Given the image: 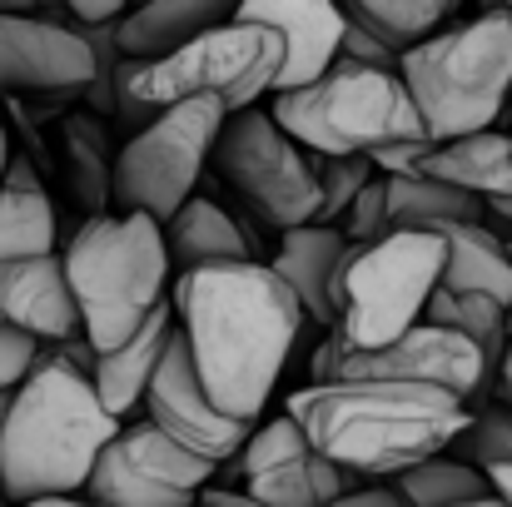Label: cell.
I'll use <instances>...</instances> for the list:
<instances>
[{"label":"cell","instance_id":"6da1fadb","mask_svg":"<svg viewBox=\"0 0 512 507\" xmlns=\"http://www.w3.org/2000/svg\"><path fill=\"white\" fill-rule=\"evenodd\" d=\"M174 329L189 348L204 398L239 423H259L304 334V309L269 264H209L170 289Z\"/></svg>","mask_w":512,"mask_h":507},{"label":"cell","instance_id":"7a4b0ae2","mask_svg":"<svg viewBox=\"0 0 512 507\" xmlns=\"http://www.w3.org/2000/svg\"><path fill=\"white\" fill-rule=\"evenodd\" d=\"M284 413L353 483H393L398 473L448 453L473 408L428 383L334 378L289 393Z\"/></svg>","mask_w":512,"mask_h":507},{"label":"cell","instance_id":"3957f363","mask_svg":"<svg viewBox=\"0 0 512 507\" xmlns=\"http://www.w3.org/2000/svg\"><path fill=\"white\" fill-rule=\"evenodd\" d=\"M125 423L105 413L90 378L65 358L45 353L35 373L10 393L5 433H0V498H80L95 458Z\"/></svg>","mask_w":512,"mask_h":507},{"label":"cell","instance_id":"277c9868","mask_svg":"<svg viewBox=\"0 0 512 507\" xmlns=\"http://www.w3.org/2000/svg\"><path fill=\"white\" fill-rule=\"evenodd\" d=\"M279 130L319 160H368L378 174H413L433 150L408 90L388 70L334 60L319 80L269 95Z\"/></svg>","mask_w":512,"mask_h":507},{"label":"cell","instance_id":"5b68a950","mask_svg":"<svg viewBox=\"0 0 512 507\" xmlns=\"http://www.w3.org/2000/svg\"><path fill=\"white\" fill-rule=\"evenodd\" d=\"M80 334L95 353H115L170 304L165 224L150 214H95L60 249Z\"/></svg>","mask_w":512,"mask_h":507},{"label":"cell","instance_id":"8992f818","mask_svg":"<svg viewBox=\"0 0 512 507\" xmlns=\"http://www.w3.org/2000/svg\"><path fill=\"white\" fill-rule=\"evenodd\" d=\"M398 80L433 145L498 130L512 95V15L488 10L453 20L398 60Z\"/></svg>","mask_w":512,"mask_h":507},{"label":"cell","instance_id":"52a82bcc","mask_svg":"<svg viewBox=\"0 0 512 507\" xmlns=\"http://www.w3.org/2000/svg\"><path fill=\"white\" fill-rule=\"evenodd\" d=\"M279 65H284V45L274 30L229 20L179 45L165 60H120L105 80H110V105H120L125 120L150 125L160 110H170L179 100H199V95L224 100L229 115L264 105L274 95Z\"/></svg>","mask_w":512,"mask_h":507},{"label":"cell","instance_id":"ba28073f","mask_svg":"<svg viewBox=\"0 0 512 507\" xmlns=\"http://www.w3.org/2000/svg\"><path fill=\"white\" fill-rule=\"evenodd\" d=\"M443 239L433 229H388L373 244H348L334 279V334L343 348L368 353L423 324L443 284Z\"/></svg>","mask_w":512,"mask_h":507},{"label":"cell","instance_id":"9c48e42d","mask_svg":"<svg viewBox=\"0 0 512 507\" xmlns=\"http://www.w3.org/2000/svg\"><path fill=\"white\" fill-rule=\"evenodd\" d=\"M224 115H229L224 100L199 95V100H179L170 110H160L150 125H140L110 169V194L120 214H150L155 224H170L194 199V184L214 155Z\"/></svg>","mask_w":512,"mask_h":507},{"label":"cell","instance_id":"30bf717a","mask_svg":"<svg viewBox=\"0 0 512 507\" xmlns=\"http://www.w3.org/2000/svg\"><path fill=\"white\" fill-rule=\"evenodd\" d=\"M209 165L219 169L259 209V219H269L279 234L319 219L314 155L299 150L279 130V120L269 115V105H249V110L224 115Z\"/></svg>","mask_w":512,"mask_h":507},{"label":"cell","instance_id":"8fae6325","mask_svg":"<svg viewBox=\"0 0 512 507\" xmlns=\"http://www.w3.org/2000/svg\"><path fill=\"white\" fill-rule=\"evenodd\" d=\"M214 473V463L174 448L155 423H135L120 428L95 458L85 498L100 507H194Z\"/></svg>","mask_w":512,"mask_h":507},{"label":"cell","instance_id":"7c38bea8","mask_svg":"<svg viewBox=\"0 0 512 507\" xmlns=\"http://www.w3.org/2000/svg\"><path fill=\"white\" fill-rule=\"evenodd\" d=\"M244 493L264 507H334L358 483L339 473L289 413H264L239 448Z\"/></svg>","mask_w":512,"mask_h":507},{"label":"cell","instance_id":"4fadbf2b","mask_svg":"<svg viewBox=\"0 0 512 507\" xmlns=\"http://www.w3.org/2000/svg\"><path fill=\"white\" fill-rule=\"evenodd\" d=\"M145 413H150L145 423H155L174 448H184V453H194V458H204L214 468H229L239 458V448L249 443V433H254V423L224 418L204 398L179 329H174L170 348H165V358H160V368L150 378V388H145Z\"/></svg>","mask_w":512,"mask_h":507},{"label":"cell","instance_id":"5bb4252c","mask_svg":"<svg viewBox=\"0 0 512 507\" xmlns=\"http://www.w3.org/2000/svg\"><path fill=\"white\" fill-rule=\"evenodd\" d=\"M339 378L428 383V388H443V393L473 403L493 383V368H488V358L468 338L448 334V329H433V324H418V329H408L403 338H393L383 348H368V353L343 348Z\"/></svg>","mask_w":512,"mask_h":507},{"label":"cell","instance_id":"9a60e30c","mask_svg":"<svg viewBox=\"0 0 512 507\" xmlns=\"http://www.w3.org/2000/svg\"><path fill=\"white\" fill-rule=\"evenodd\" d=\"M95 80L100 60L85 30L45 15H0V90L65 95V90H90Z\"/></svg>","mask_w":512,"mask_h":507},{"label":"cell","instance_id":"2e32d148","mask_svg":"<svg viewBox=\"0 0 512 507\" xmlns=\"http://www.w3.org/2000/svg\"><path fill=\"white\" fill-rule=\"evenodd\" d=\"M234 20H249V25H264L279 35L284 65H279L274 95L319 80L339 60V40L348 25L339 0H239Z\"/></svg>","mask_w":512,"mask_h":507},{"label":"cell","instance_id":"e0dca14e","mask_svg":"<svg viewBox=\"0 0 512 507\" xmlns=\"http://www.w3.org/2000/svg\"><path fill=\"white\" fill-rule=\"evenodd\" d=\"M0 324L30 334L35 343H70L80 338V309L70 299L60 249L15 259L0 269Z\"/></svg>","mask_w":512,"mask_h":507},{"label":"cell","instance_id":"ac0fdd59","mask_svg":"<svg viewBox=\"0 0 512 507\" xmlns=\"http://www.w3.org/2000/svg\"><path fill=\"white\" fill-rule=\"evenodd\" d=\"M343 254H348V239L334 224H299V229L279 234L269 269L294 294V304L304 309L309 324L334 329V279H339Z\"/></svg>","mask_w":512,"mask_h":507},{"label":"cell","instance_id":"d6986e66","mask_svg":"<svg viewBox=\"0 0 512 507\" xmlns=\"http://www.w3.org/2000/svg\"><path fill=\"white\" fill-rule=\"evenodd\" d=\"M239 0H145L115 20V50L125 60H165L179 45L234 20Z\"/></svg>","mask_w":512,"mask_h":507},{"label":"cell","instance_id":"ffe728a7","mask_svg":"<svg viewBox=\"0 0 512 507\" xmlns=\"http://www.w3.org/2000/svg\"><path fill=\"white\" fill-rule=\"evenodd\" d=\"M170 338H174V309L165 304V309H160L140 334L130 338L125 348H115V353H95L90 388H95V398L105 403L110 418L125 423V418L145 403V388H150V378H155V368H160Z\"/></svg>","mask_w":512,"mask_h":507},{"label":"cell","instance_id":"44dd1931","mask_svg":"<svg viewBox=\"0 0 512 507\" xmlns=\"http://www.w3.org/2000/svg\"><path fill=\"white\" fill-rule=\"evenodd\" d=\"M418 174H433V179L473 194L478 204L508 199L512 194V135L508 130H478V135L433 145L423 155Z\"/></svg>","mask_w":512,"mask_h":507},{"label":"cell","instance_id":"7402d4cb","mask_svg":"<svg viewBox=\"0 0 512 507\" xmlns=\"http://www.w3.org/2000/svg\"><path fill=\"white\" fill-rule=\"evenodd\" d=\"M448 249L443 259V289L458 294H488L512 309V264L503 254V234L488 219H468V224H443L433 229Z\"/></svg>","mask_w":512,"mask_h":507},{"label":"cell","instance_id":"603a6c76","mask_svg":"<svg viewBox=\"0 0 512 507\" xmlns=\"http://www.w3.org/2000/svg\"><path fill=\"white\" fill-rule=\"evenodd\" d=\"M165 249H170V269H179V274L249 259V239H244L239 219L229 209H219L214 199H199V194L165 224Z\"/></svg>","mask_w":512,"mask_h":507},{"label":"cell","instance_id":"cb8c5ba5","mask_svg":"<svg viewBox=\"0 0 512 507\" xmlns=\"http://www.w3.org/2000/svg\"><path fill=\"white\" fill-rule=\"evenodd\" d=\"M35 254H55V204L30 169L10 160L0 179V269Z\"/></svg>","mask_w":512,"mask_h":507},{"label":"cell","instance_id":"d4e9b609","mask_svg":"<svg viewBox=\"0 0 512 507\" xmlns=\"http://www.w3.org/2000/svg\"><path fill=\"white\" fill-rule=\"evenodd\" d=\"M388 184V229H443L483 219V204L433 174H383Z\"/></svg>","mask_w":512,"mask_h":507},{"label":"cell","instance_id":"484cf974","mask_svg":"<svg viewBox=\"0 0 512 507\" xmlns=\"http://www.w3.org/2000/svg\"><path fill=\"white\" fill-rule=\"evenodd\" d=\"M423 324L468 338V343L488 358V368H493V378H498V363L508 358V348H512L508 304H498V299H488V294H458V289H443V284H438L433 299H428V309H423Z\"/></svg>","mask_w":512,"mask_h":507},{"label":"cell","instance_id":"4316f807","mask_svg":"<svg viewBox=\"0 0 512 507\" xmlns=\"http://www.w3.org/2000/svg\"><path fill=\"white\" fill-rule=\"evenodd\" d=\"M343 15L363 30H373L383 45H393L398 55L413 50L418 40L448 30L468 0H339Z\"/></svg>","mask_w":512,"mask_h":507},{"label":"cell","instance_id":"83f0119b","mask_svg":"<svg viewBox=\"0 0 512 507\" xmlns=\"http://www.w3.org/2000/svg\"><path fill=\"white\" fill-rule=\"evenodd\" d=\"M388 488L408 507H463V503H478V498H493L488 473L468 468V463L453 458V453H438V458H428V463L398 473Z\"/></svg>","mask_w":512,"mask_h":507},{"label":"cell","instance_id":"f1b7e54d","mask_svg":"<svg viewBox=\"0 0 512 507\" xmlns=\"http://www.w3.org/2000/svg\"><path fill=\"white\" fill-rule=\"evenodd\" d=\"M448 453L463 458V463L478 468V473L512 468V408L508 403H493V408L468 413V423H463V433L448 443Z\"/></svg>","mask_w":512,"mask_h":507},{"label":"cell","instance_id":"f546056e","mask_svg":"<svg viewBox=\"0 0 512 507\" xmlns=\"http://www.w3.org/2000/svg\"><path fill=\"white\" fill-rule=\"evenodd\" d=\"M378 169L368 160H319L314 155V179H319V219L314 224H334L348 214V204L363 194V184L373 179Z\"/></svg>","mask_w":512,"mask_h":507},{"label":"cell","instance_id":"4dcf8cb0","mask_svg":"<svg viewBox=\"0 0 512 507\" xmlns=\"http://www.w3.org/2000/svg\"><path fill=\"white\" fill-rule=\"evenodd\" d=\"M383 234H388V184H383V174H373L343 214V239L348 244H373Z\"/></svg>","mask_w":512,"mask_h":507},{"label":"cell","instance_id":"1f68e13d","mask_svg":"<svg viewBox=\"0 0 512 507\" xmlns=\"http://www.w3.org/2000/svg\"><path fill=\"white\" fill-rule=\"evenodd\" d=\"M40 358H45V348H40L35 338L10 329V324H0V393H15V388L35 373Z\"/></svg>","mask_w":512,"mask_h":507},{"label":"cell","instance_id":"d6a6232c","mask_svg":"<svg viewBox=\"0 0 512 507\" xmlns=\"http://www.w3.org/2000/svg\"><path fill=\"white\" fill-rule=\"evenodd\" d=\"M348 20V15H343ZM339 60H348V65H358V70H388V75H398V50L393 45H383L373 30H363V25H343V40H339Z\"/></svg>","mask_w":512,"mask_h":507},{"label":"cell","instance_id":"836d02e7","mask_svg":"<svg viewBox=\"0 0 512 507\" xmlns=\"http://www.w3.org/2000/svg\"><path fill=\"white\" fill-rule=\"evenodd\" d=\"M85 30H95V25H115L125 10H130V0H60Z\"/></svg>","mask_w":512,"mask_h":507},{"label":"cell","instance_id":"e575fe53","mask_svg":"<svg viewBox=\"0 0 512 507\" xmlns=\"http://www.w3.org/2000/svg\"><path fill=\"white\" fill-rule=\"evenodd\" d=\"M334 507H408L388 483H368V488H353L348 498H339Z\"/></svg>","mask_w":512,"mask_h":507},{"label":"cell","instance_id":"d590c367","mask_svg":"<svg viewBox=\"0 0 512 507\" xmlns=\"http://www.w3.org/2000/svg\"><path fill=\"white\" fill-rule=\"evenodd\" d=\"M199 507H264V503H254L244 488H214V483H209V488L199 493Z\"/></svg>","mask_w":512,"mask_h":507},{"label":"cell","instance_id":"8d00e7d4","mask_svg":"<svg viewBox=\"0 0 512 507\" xmlns=\"http://www.w3.org/2000/svg\"><path fill=\"white\" fill-rule=\"evenodd\" d=\"M488 483H493V498L503 507H512V468H498V473H488Z\"/></svg>","mask_w":512,"mask_h":507},{"label":"cell","instance_id":"74e56055","mask_svg":"<svg viewBox=\"0 0 512 507\" xmlns=\"http://www.w3.org/2000/svg\"><path fill=\"white\" fill-rule=\"evenodd\" d=\"M20 507H100L90 498H35V503H20Z\"/></svg>","mask_w":512,"mask_h":507},{"label":"cell","instance_id":"f35d334b","mask_svg":"<svg viewBox=\"0 0 512 507\" xmlns=\"http://www.w3.org/2000/svg\"><path fill=\"white\" fill-rule=\"evenodd\" d=\"M498 388H503V403L512 408V348H508V358L498 363Z\"/></svg>","mask_w":512,"mask_h":507},{"label":"cell","instance_id":"ab89813d","mask_svg":"<svg viewBox=\"0 0 512 507\" xmlns=\"http://www.w3.org/2000/svg\"><path fill=\"white\" fill-rule=\"evenodd\" d=\"M40 0H0V15H35Z\"/></svg>","mask_w":512,"mask_h":507},{"label":"cell","instance_id":"60d3db41","mask_svg":"<svg viewBox=\"0 0 512 507\" xmlns=\"http://www.w3.org/2000/svg\"><path fill=\"white\" fill-rule=\"evenodd\" d=\"M5 169H10V135L0 130V179H5Z\"/></svg>","mask_w":512,"mask_h":507},{"label":"cell","instance_id":"b9f144b4","mask_svg":"<svg viewBox=\"0 0 512 507\" xmlns=\"http://www.w3.org/2000/svg\"><path fill=\"white\" fill-rule=\"evenodd\" d=\"M498 130H508V135H512V95H508V105H503V120H498Z\"/></svg>","mask_w":512,"mask_h":507},{"label":"cell","instance_id":"7bdbcfd3","mask_svg":"<svg viewBox=\"0 0 512 507\" xmlns=\"http://www.w3.org/2000/svg\"><path fill=\"white\" fill-rule=\"evenodd\" d=\"M478 5V15H488V10H503V0H473Z\"/></svg>","mask_w":512,"mask_h":507},{"label":"cell","instance_id":"ee69618b","mask_svg":"<svg viewBox=\"0 0 512 507\" xmlns=\"http://www.w3.org/2000/svg\"><path fill=\"white\" fill-rule=\"evenodd\" d=\"M5 413H10V393H0V433H5Z\"/></svg>","mask_w":512,"mask_h":507},{"label":"cell","instance_id":"f6af8a7d","mask_svg":"<svg viewBox=\"0 0 512 507\" xmlns=\"http://www.w3.org/2000/svg\"><path fill=\"white\" fill-rule=\"evenodd\" d=\"M463 507H503L498 498H478V503H463Z\"/></svg>","mask_w":512,"mask_h":507},{"label":"cell","instance_id":"bcb514c9","mask_svg":"<svg viewBox=\"0 0 512 507\" xmlns=\"http://www.w3.org/2000/svg\"><path fill=\"white\" fill-rule=\"evenodd\" d=\"M503 254H508V264H512V234H503Z\"/></svg>","mask_w":512,"mask_h":507},{"label":"cell","instance_id":"7dc6e473","mask_svg":"<svg viewBox=\"0 0 512 507\" xmlns=\"http://www.w3.org/2000/svg\"><path fill=\"white\" fill-rule=\"evenodd\" d=\"M503 10H508V15H512V0H503Z\"/></svg>","mask_w":512,"mask_h":507},{"label":"cell","instance_id":"c3c4849f","mask_svg":"<svg viewBox=\"0 0 512 507\" xmlns=\"http://www.w3.org/2000/svg\"><path fill=\"white\" fill-rule=\"evenodd\" d=\"M508 334H512V309H508Z\"/></svg>","mask_w":512,"mask_h":507},{"label":"cell","instance_id":"681fc988","mask_svg":"<svg viewBox=\"0 0 512 507\" xmlns=\"http://www.w3.org/2000/svg\"><path fill=\"white\" fill-rule=\"evenodd\" d=\"M0 507H5V498H0Z\"/></svg>","mask_w":512,"mask_h":507},{"label":"cell","instance_id":"f907efd6","mask_svg":"<svg viewBox=\"0 0 512 507\" xmlns=\"http://www.w3.org/2000/svg\"><path fill=\"white\" fill-rule=\"evenodd\" d=\"M194 507H199V503H194Z\"/></svg>","mask_w":512,"mask_h":507}]
</instances>
